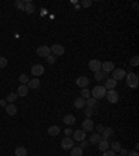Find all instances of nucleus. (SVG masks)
<instances>
[{"label": "nucleus", "mask_w": 139, "mask_h": 156, "mask_svg": "<svg viewBox=\"0 0 139 156\" xmlns=\"http://www.w3.org/2000/svg\"><path fill=\"white\" fill-rule=\"evenodd\" d=\"M124 80H125L127 85H128L131 89H135V88H138V85H139V78H138V75H136V74H134V73L127 74Z\"/></svg>", "instance_id": "1"}, {"label": "nucleus", "mask_w": 139, "mask_h": 156, "mask_svg": "<svg viewBox=\"0 0 139 156\" xmlns=\"http://www.w3.org/2000/svg\"><path fill=\"white\" fill-rule=\"evenodd\" d=\"M106 92H107V89L103 85H96L93 89H92V98H95L96 100L97 99H102V98H104L106 96Z\"/></svg>", "instance_id": "2"}, {"label": "nucleus", "mask_w": 139, "mask_h": 156, "mask_svg": "<svg viewBox=\"0 0 139 156\" xmlns=\"http://www.w3.org/2000/svg\"><path fill=\"white\" fill-rule=\"evenodd\" d=\"M89 70L91 71H93V73H97V71H102V62L100 60H97V59H93V60H91L88 64Z\"/></svg>", "instance_id": "3"}, {"label": "nucleus", "mask_w": 139, "mask_h": 156, "mask_svg": "<svg viewBox=\"0 0 139 156\" xmlns=\"http://www.w3.org/2000/svg\"><path fill=\"white\" fill-rule=\"evenodd\" d=\"M104 98H106L110 103H117L120 96H118V92L116 91V89H109V92H106V96H104Z\"/></svg>", "instance_id": "4"}, {"label": "nucleus", "mask_w": 139, "mask_h": 156, "mask_svg": "<svg viewBox=\"0 0 139 156\" xmlns=\"http://www.w3.org/2000/svg\"><path fill=\"white\" fill-rule=\"evenodd\" d=\"M36 53H38V56H39V57L48 59L49 56H50V47L42 45V46H39V47L36 49Z\"/></svg>", "instance_id": "5"}, {"label": "nucleus", "mask_w": 139, "mask_h": 156, "mask_svg": "<svg viewBox=\"0 0 139 156\" xmlns=\"http://www.w3.org/2000/svg\"><path fill=\"white\" fill-rule=\"evenodd\" d=\"M64 52H66L64 46L59 45V43H54L50 47V53H53V56H61V55H64Z\"/></svg>", "instance_id": "6"}, {"label": "nucleus", "mask_w": 139, "mask_h": 156, "mask_svg": "<svg viewBox=\"0 0 139 156\" xmlns=\"http://www.w3.org/2000/svg\"><path fill=\"white\" fill-rule=\"evenodd\" d=\"M111 73H113V80H116V81L124 80L125 75H127L125 70H122V68H114Z\"/></svg>", "instance_id": "7"}, {"label": "nucleus", "mask_w": 139, "mask_h": 156, "mask_svg": "<svg viewBox=\"0 0 139 156\" xmlns=\"http://www.w3.org/2000/svg\"><path fill=\"white\" fill-rule=\"evenodd\" d=\"M61 148L64 149V151H70V149L74 148V139L70 137H66L64 139L61 141Z\"/></svg>", "instance_id": "8"}, {"label": "nucleus", "mask_w": 139, "mask_h": 156, "mask_svg": "<svg viewBox=\"0 0 139 156\" xmlns=\"http://www.w3.org/2000/svg\"><path fill=\"white\" fill-rule=\"evenodd\" d=\"M31 73H32V75H35V77H40L45 73V67L42 64H35L32 68H31Z\"/></svg>", "instance_id": "9"}, {"label": "nucleus", "mask_w": 139, "mask_h": 156, "mask_svg": "<svg viewBox=\"0 0 139 156\" xmlns=\"http://www.w3.org/2000/svg\"><path fill=\"white\" fill-rule=\"evenodd\" d=\"M75 84H77V87H79V88H86L89 85V78L85 75H81L77 78Z\"/></svg>", "instance_id": "10"}, {"label": "nucleus", "mask_w": 139, "mask_h": 156, "mask_svg": "<svg viewBox=\"0 0 139 156\" xmlns=\"http://www.w3.org/2000/svg\"><path fill=\"white\" fill-rule=\"evenodd\" d=\"M85 137H86V132H85L84 130H77L73 132V139L74 141H82V139H85Z\"/></svg>", "instance_id": "11"}, {"label": "nucleus", "mask_w": 139, "mask_h": 156, "mask_svg": "<svg viewBox=\"0 0 139 156\" xmlns=\"http://www.w3.org/2000/svg\"><path fill=\"white\" fill-rule=\"evenodd\" d=\"M95 128V126H93V121H92L91 119H85L84 121H82V130L86 132V131H92Z\"/></svg>", "instance_id": "12"}, {"label": "nucleus", "mask_w": 139, "mask_h": 156, "mask_svg": "<svg viewBox=\"0 0 139 156\" xmlns=\"http://www.w3.org/2000/svg\"><path fill=\"white\" fill-rule=\"evenodd\" d=\"M26 87L29 88V89H38V88L40 87V80L39 78H29Z\"/></svg>", "instance_id": "13"}, {"label": "nucleus", "mask_w": 139, "mask_h": 156, "mask_svg": "<svg viewBox=\"0 0 139 156\" xmlns=\"http://www.w3.org/2000/svg\"><path fill=\"white\" fill-rule=\"evenodd\" d=\"M102 70H103V73H106V74L111 73V71L114 70V63L113 62H104V63H102Z\"/></svg>", "instance_id": "14"}, {"label": "nucleus", "mask_w": 139, "mask_h": 156, "mask_svg": "<svg viewBox=\"0 0 139 156\" xmlns=\"http://www.w3.org/2000/svg\"><path fill=\"white\" fill-rule=\"evenodd\" d=\"M103 87L106 88V89H114V88L117 87V81L113 80V78H107L106 82H104V85Z\"/></svg>", "instance_id": "15"}, {"label": "nucleus", "mask_w": 139, "mask_h": 156, "mask_svg": "<svg viewBox=\"0 0 139 156\" xmlns=\"http://www.w3.org/2000/svg\"><path fill=\"white\" fill-rule=\"evenodd\" d=\"M22 3H24V11H25V13H28V14H32L33 11H35V7H33V4L31 3V2L25 0V2H22Z\"/></svg>", "instance_id": "16"}, {"label": "nucleus", "mask_w": 139, "mask_h": 156, "mask_svg": "<svg viewBox=\"0 0 139 156\" xmlns=\"http://www.w3.org/2000/svg\"><path fill=\"white\" fill-rule=\"evenodd\" d=\"M110 146L109 144V139H100V142L97 144V148H99L100 152H104V151H107Z\"/></svg>", "instance_id": "17"}, {"label": "nucleus", "mask_w": 139, "mask_h": 156, "mask_svg": "<svg viewBox=\"0 0 139 156\" xmlns=\"http://www.w3.org/2000/svg\"><path fill=\"white\" fill-rule=\"evenodd\" d=\"M48 134L51 135V137H57L60 134V127L59 126H50L48 128Z\"/></svg>", "instance_id": "18"}, {"label": "nucleus", "mask_w": 139, "mask_h": 156, "mask_svg": "<svg viewBox=\"0 0 139 156\" xmlns=\"http://www.w3.org/2000/svg\"><path fill=\"white\" fill-rule=\"evenodd\" d=\"M114 134V130L111 127H104V131L102 132V139H109V137Z\"/></svg>", "instance_id": "19"}, {"label": "nucleus", "mask_w": 139, "mask_h": 156, "mask_svg": "<svg viewBox=\"0 0 139 156\" xmlns=\"http://www.w3.org/2000/svg\"><path fill=\"white\" fill-rule=\"evenodd\" d=\"M63 121H64V124H67V126H73V124H75V116H73V114H66L64 119H63Z\"/></svg>", "instance_id": "20"}, {"label": "nucleus", "mask_w": 139, "mask_h": 156, "mask_svg": "<svg viewBox=\"0 0 139 156\" xmlns=\"http://www.w3.org/2000/svg\"><path fill=\"white\" fill-rule=\"evenodd\" d=\"M100 139H102V135H100V134H97V132H96V134H92L91 138H89V144L97 145V144L100 142Z\"/></svg>", "instance_id": "21"}, {"label": "nucleus", "mask_w": 139, "mask_h": 156, "mask_svg": "<svg viewBox=\"0 0 139 156\" xmlns=\"http://www.w3.org/2000/svg\"><path fill=\"white\" fill-rule=\"evenodd\" d=\"M6 112H7L8 116H14L15 113H17V106L13 105V103H8V105L6 106Z\"/></svg>", "instance_id": "22"}, {"label": "nucleus", "mask_w": 139, "mask_h": 156, "mask_svg": "<svg viewBox=\"0 0 139 156\" xmlns=\"http://www.w3.org/2000/svg\"><path fill=\"white\" fill-rule=\"evenodd\" d=\"M28 92H29V88L26 87V85H20L18 91H17V95H18V96H26Z\"/></svg>", "instance_id": "23"}, {"label": "nucleus", "mask_w": 139, "mask_h": 156, "mask_svg": "<svg viewBox=\"0 0 139 156\" xmlns=\"http://www.w3.org/2000/svg\"><path fill=\"white\" fill-rule=\"evenodd\" d=\"M97 105V100H96L95 98H88V99H85V106L86 107H91V109H93L95 106Z\"/></svg>", "instance_id": "24"}, {"label": "nucleus", "mask_w": 139, "mask_h": 156, "mask_svg": "<svg viewBox=\"0 0 139 156\" xmlns=\"http://www.w3.org/2000/svg\"><path fill=\"white\" fill-rule=\"evenodd\" d=\"M74 106L77 107V109H82V107H85V99L84 98H77L75 100H74Z\"/></svg>", "instance_id": "25"}, {"label": "nucleus", "mask_w": 139, "mask_h": 156, "mask_svg": "<svg viewBox=\"0 0 139 156\" xmlns=\"http://www.w3.org/2000/svg\"><path fill=\"white\" fill-rule=\"evenodd\" d=\"M26 155H28V151L24 146H17L15 148V156H26Z\"/></svg>", "instance_id": "26"}, {"label": "nucleus", "mask_w": 139, "mask_h": 156, "mask_svg": "<svg viewBox=\"0 0 139 156\" xmlns=\"http://www.w3.org/2000/svg\"><path fill=\"white\" fill-rule=\"evenodd\" d=\"M71 151V156H82V149L79 146H74L73 149H70Z\"/></svg>", "instance_id": "27"}, {"label": "nucleus", "mask_w": 139, "mask_h": 156, "mask_svg": "<svg viewBox=\"0 0 139 156\" xmlns=\"http://www.w3.org/2000/svg\"><path fill=\"white\" fill-rule=\"evenodd\" d=\"M110 146H111V151H114V152H120L121 149H122V148H121V144H120V142H117V141L111 142Z\"/></svg>", "instance_id": "28"}, {"label": "nucleus", "mask_w": 139, "mask_h": 156, "mask_svg": "<svg viewBox=\"0 0 139 156\" xmlns=\"http://www.w3.org/2000/svg\"><path fill=\"white\" fill-rule=\"evenodd\" d=\"M107 74L103 73V71H97V73H95V80L96 81H103L104 78H106Z\"/></svg>", "instance_id": "29"}, {"label": "nucleus", "mask_w": 139, "mask_h": 156, "mask_svg": "<svg viewBox=\"0 0 139 156\" xmlns=\"http://www.w3.org/2000/svg\"><path fill=\"white\" fill-rule=\"evenodd\" d=\"M89 96H91V91H89L88 88H82V89H81V98L88 99Z\"/></svg>", "instance_id": "30"}, {"label": "nucleus", "mask_w": 139, "mask_h": 156, "mask_svg": "<svg viewBox=\"0 0 139 156\" xmlns=\"http://www.w3.org/2000/svg\"><path fill=\"white\" fill-rule=\"evenodd\" d=\"M18 80H20V82H21V85H26L28 81H29V77L26 75V74H21Z\"/></svg>", "instance_id": "31"}, {"label": "nucleus", "mask_w": 139, "mask_h": 156, "mask_svg": "<svg viewBox=\"0 0 139 156\" xmlns=\"http://www.w3.org/2000/svg\"><path fill=\"white\" fill-rule=\"evenodd\" d=\"M17 99H18V95H17V94H8V95H7V99H6V100L10 102V103H13V102L17 100Z\"/></svg>", "instance_id": "32"}, {"label": "nucleus", "mask_w": 139, "mask_h": 156, "mask_svg": "<svg viewBox=\"0 0 139 156\" xmlns=\"http://www.w3.org/2000/svg\"><path fill=\"white\" fill-rule=\"evenodd\" d=\"M84 114H85V117H86V119H91V116L93 114V109H91V107H86V109H85V112H84Z\"/></svg>", "instance_id": "33"}, {"label": "nucleus", "mask_w": 139, "mask_h": 156, "mask_svg": "<svg viewBox=\"0 0 139 156\" xmlns=\"http://www.w3.org/2000/svg\"><path fill=\"white\" fill-rule=\"evenodd\" d=\"M139 64V57L138 56H134V57L131 59V65H134V67H136V65Z\"/></svg>", "instance_id": "34"}, {"label": "nucleus", "mask_w": 139, "mask_h": 156, "mask_svg": "<svg viewBox=\"0 0 139 156\" xmlns=\"http://www.w3.org/2000/svg\"><path fill=\"white\" fill-rule=\"evenodd\" d=\"M102 156H117V155H116V152H114V151H111V149H107V151H104V152H103Z\"/></svg>", "instance_id": "35"}, {"label": "nucleus", "mask_w": 139, "mask_h": 156, "mask_svg": "<svg viewBox=\"0 0 139 156\" xmlns=\"http://www.w3.org/2000/svg\"><path fill=\"white\" fill-rule=\"evenodd\" d=\"M14 4H15V7L18 8V10H22V11H24V3H22L21 0H17Z\"/></svg>", "instance_id": "36"}, {"label": "nucleus", "mask_w": 139, "mask_h": 156, "mask_svg": "<svg viewBox=\"0 0 139 156\" xmlns=\"http://www.w3.org/2000/svg\"><path fill=\"white\" fill-rule=\"evenodd\" d=\"M7 65V59L6 57H0V68H4Z\"/></svg>", "instance_id": "37"}, {"label": "nucleus", "mask_w": 139, "mask_h": 156, "mask_svg": "<svg viewBox=\"0 0 139 156\" xmlns=\"http://www.w3.org/2000/svg\"><path fill=\"white\" fill-rule=\"evenodd\" d=\"M89 146V141H85V139H82V141H81V146L79 148L82 149V151H84V149H86Z\"/></svg>", "instance_id": "38"}, {"label": "nucleus", "mask_w": 139, "mask_h": 156, "mask_svg": "<svg viewBox=\"0 0 139 156\" xmlns=\"http://www.w3.org/2000/svg\"><path fill=\"white\" fill-rule=\"evenodd\" d=\"M46 60H48L49 64H54V63H56V56H51V55H50L48 59H46Z\"/></svg>", "instance_id": "39"}, {"label": "nucleus", "mask_w": 139, "mask_h": 156, "mask_svg": "<svg viewBox=\"0 0 139 156\" xmlns=\"http://www.w3.org/2000/svg\"><path fill=\"white\" fill-rule=\"evenodd\" d=\"M82 6H84V7H91L92 2L91 0H84V2H82Z\"/></svg>", "instance_id": "40"}, {"label": "nucleus", "mask_w": 139, "mask_h": 156, "mask_svg": "<svg viewBox=\"0 0 139 156\" xmlns=\"http://www.w3.org/2000/svg\"><path fill=\"white\" fill-rule=\"evenodd\" d=\"M96 132H97V134H102L103 131H104V126H97V128H96Z\"/></svg>", "instance_id": "41"}, {"label": "nucleus", "mask_w": 139, "mask_h": 156, "mask_svg": "<svg viewBox=\"0 0 139 156\" xmlns=\"http://www.w3.org/2000/svg\"><path fill=\"white\" fill-rule=\"evenodd\" d=\"M73 132H74V131L71 130V128H67V130L64 131V134H66L67 137H70V135H73Z\"/></svg>", "instance_id": "42"}, {"label": "nucleus", "mask_w": 139, "mask_h": 156, "mask_svg": "<svg viewBox=\"0 0 139 156\" xmlns=\"http://www.w3.org/2000/svg\"><path fill=\"white\" fill-rule=\"evenodd\" d=\"M120 155H121V156H127V155H128V151H127V149H121V151H120Z\"/></svg>", "instance_id": "43"}, {"label": "nucleus", "mask_w": 139, "mask_h": 156, "mask_svg": "<svg viewBox=\"0 0 139 156\" xmlns=\"http://www.w3.org/2000/svg\"><path fill=\"white\" fill-rule=\"evenodd\" d=\"M127 156H139V155H138L136 151H131V152H128V155H127Z\"/></svg>", "instance_id": "44"}, {"label": "nucleus", "mask_w": 139, "mask_h": 156, "mask_svg": "<svg viewBox=\"0 0 139 156\" xmlns=\"http://www.w3.org/2000/svg\"><path fill=\"white\" fill-rule=\"evenodd\" d=\"M0 106H3V107H6V100H0Z\"/></svg>", "instance_id": "45"}, {"label": "nucleus", "mask_w": 139, "mask_h": 156, "mask_svg": "<svg viewBox=\"0 0 139 156\" xmlns=\"http://www.w3.org/2000/svg\"><path fill=\"white\" fill-rule=\"evenodd\" d=\"M117 156H121V155H117Z\"/></svg>", "instance_id": "46"}]
</instances>
